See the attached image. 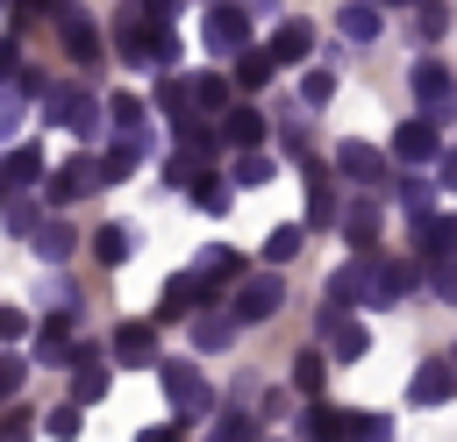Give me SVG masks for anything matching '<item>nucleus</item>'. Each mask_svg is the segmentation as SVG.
Segmentation results:
<instances>
[{"mask_svg": "<svg viewBox=\"0 0 457 442\" xmlns=\"http://www.w3.org/2000/svg\"><path fill=\"white\" fill-rule=\"evenodd\" d=\"M207 57H243L250 50V7L243 0H207Z\"/></svg>", "mask_w": 457, "mask_h": 442, "instance_id": "f257e3e1", "label": "nucleus"}, {"mask_svg": "<svg viewBox=\"0 0 457 442\" xmlns=\"http://www.w3.org/2000/svg\"><path fill=\"white\" fill-rule=\"evenodd\" d=\"M157 385H164V399H171V406H179L186 421L214 406V392H207V378H200L193 364H164V371H157Z\"/></svg>", "mask_w": 457, "mask_h": 442, "instance_id": "f03ea898", "label": "nucleus"}, {"mask_svg": "<svg viewBox=\"0 0 457 442\" xmlns=\"http://www.w3.org/2000/svg\"><path fill=\"white\" fill-rule=\"evenodd\" d=\"M43 114H50L57 128H71V135H93V128H100V100L79 93V86H57V100H50Z\"/></svg>", "mask_w": 457, "mask_h": 442, "instance_id": "7ed1b4c3", "label": "nucleus"}, {"mask_svg": "<svg viewBox=\"0 0 457 442\" xmlns=\"http://www.w3.org/2000/svg\"><path fill=\"white\" fill-rule=\"evenodd\" d=\"M278 307H286V278H278V271L243 278V292H236V321H271Z\"/></svg>", "mask_w": 457, "mask_h": 442, "instance_id": "20e7f679", "label": "nucleus"}, {"mask_svg": "<svg viewBox=\"0 0 457 442\" xmlns=\"http://www.w3.org/2000/svg\"><path fill=\"white\" fill-rule=\"evenodd\" d=\"M443 399H457V356L421 364V371H414V385H407V406H443Z\"/></svg>", "mask_w": 457, "mask_h": 442, "instance_id": "39448f33", "label": "nucleus"}, {"mask_svg": "<svg viewBox=\"0 0 457 442\" xmlns=\"http://www.w3.org/2000/svg\"><path fill=\"white\" fill-rule=\"evenodd\" d=\"M450 86H457V78H450V64H436V57H421V64H414V100L428 107V121H450Z\"/></svg>", "mask_w": 457, "mask_h": 442, "instance_id": "423d86ee", "label": "nucleus"}, {"mask_svg": "<svg viewBox=\"0 0 457 442\" xmlns=\"http://www.w3.org/2000/svg\"><path fill=\"white\" fill-rule=\"evenodd\" d=\"M107 178V164L100 157H71L64 171H50V200H79V192H93Z\"/></svg>", "mask_w": 457, "mask_h": 442, "instance_id": "0eeeda50", "label": "nucleus"}, {"mask_svg": "<svg viewBox=\"0 0 457 442\" xmlns=\"http://www.w3.org/2000/svg\"><path fill=\"white\" fill-rule=\"evenodd\" d=\"M193 271L207 278V292H221V285H236V278H243V250H228V242H207V250L193 257Z\"/></svg>", "mask_w": 457, "mask_h": 442, "instance_id": "6e6552de", "label": "nucleus"}, {"mask_svg": "<svg viewBox=\"0 0 457 442\" xmlns=\"http://www.w3.org/2000/svg\"><path fill=\"white\" fill-rule=\"evenodd\" d=\"M207 299H214V292H207V278H200V271H179V278L164 285L157 314H164V321H179V314H193V307H207Z\"/></svg>", "mask_w": 457, "mask_h": 442, "instance_id": "1a4fd4ad", "label": "nucleus"}, {"mask_svg": "<svg viewBox=\"0 0 457 442\" xmlns=\"http://www.w3.org/2000/svg\"><path fill=\"white\" fill-rule=\"evenodd\" d=\"M264 50H271L278 64H307V57H314V29H307V21H278Z\"/></svg>", "mask_w": 457, "mask_h": 442, "instance_id": "9d476101", "label": "nucleus"}, {"mask_svg": "<svg viewBox=\"0 0 457 442\" xmlns=\"http://www.w3.org/2000/svg\"><path fill=\"white\" fill-rule=\"evenodd\" d=\"M336 171L357 178V185H378V178H386V157H378L371 143H343V150H336Z\"/></svg>", "mask_w": 457, "mask_h": 442, "instance_id": "9b49d317", "label": "nucleus"}, {"mask_svg": "<svg viewBox=\"0 0 457 442\" xmlns=\"http://www.w3.org/2000/svg\"><path fill=\"white\" fill-rule=\"evenodd\" d=\"M307 164V221H336V178L321 157H300Z\"/></svg>", "mask_w": 457, "mask_h": 442, "instance_id": "f8f14e48", "label": "nucleus"}, {"mask_svg": "<svg viewBox=\"0 0 457 442\" xmlns=\"http://www.w3.org/2000/svg\"><path fill=\"white\" fill-rule=\"evenodd\" d=\"M114 364H157V328H150V321L114 328Z\"/></svg>", "mask_w": 457, "mask_h": 442, "instance_id": "ddd939ff", "label": "nucleus"}, {"mask_svg": "<svg viewBox=\"0 0 457 442\" xmlns=\"http://www.w3.org/2000/svg\"><path fill=\"white\" fill-rule=\"evenodd\" d=\"M414 250H421V257H450V250H457V221H450V214H421V221H414Z\"/></svg>", "mask_w": 457, "mask_h": 442, "instance_id": "4468645a", "label": "nucleus"}, {"mask_svg": "<svg viewBox=\"0 0 457 442\" xmlns=\"http://www.w3.org/2000/svg\"><path fill=\"white\" fill-rule=\"evenodd\" d=\"M57 29H64V50H71L79 64H93V57H100V29H93L86 14H71V7H64V14H57Z\"/></svg>", "mask_w": 457, "mask_h": 442, "instance_id": "2eb2a0df", "label": "nucleus"}, {"mask_svg": "<svg viewBox=\"0 0 457 442\" xmlns=\"http://www.w3.org/2000/svg\"><path fill=\"white\" fill-rule=\"evenodd\" d=\"M221 143L257 150V143H264V114H257V107H228V114H221Z\"/></svg>", "mask_w": 457, "mask_h": 442, "instance_id": "dca6fc26", "label": "nucleus"}, {"mask_svg": "<svg viewBox=\"0 0 457 442\" xmlns=\"http://www.w3.org/2000/svg\"><path fill=\"white\" fill-rule=\"evenodd\" d=\"M393 150H400V164H428V157H436V121H428V114L407 121V128L393 135Z\"/></svg>", "mask_w": 457, "mask_h": 442, "instance_id": "f3484780", "label": "nucleus"}, {"mask_svg": "<svg viewBox=\"0 0 457 442\" xmlns=\"http://www.w3.org/2000/svg\"><path fill=\"white\" fill-rule=\"evenodd\" d=\"M371 285H378V264H343L336 278H328V299H371Z\"/></svg>", "mask_w": 457, "mask_h": 442, "instance_id": "a211bd4d", "label": "nucleus"}, {"mask_svg": "<svg viewBox=\"0 0 457 442\" xmlns=\"http://www.w3.org/2000/svg\"><path fill=\"white\" fill-rule=\"evenodd\" d=\"M378 228H386V214H378L371 200H357V207L343 214V242H357V250H371V242H378Z\"/></svg>", "mask_w": 457, "mask_h": 442, "instance_id": "6ab92c4d", "label": "nucleus"}, {"mask_svg": "<svg viewBox=\"0 0 457 442\" xmlns=\"http://www.w3.org/2000/svg\"><path fill=\"white\" fill-rule=\"evenodd\" d=\"M186 86H193V107L200 114H228V78L221 71H193Z\"/></svg>", "mask_w": 457, "mask_h": 442, "instance_id": "aec40b11", "label": "nucleus"}, {"mask_svg": "<svg viewBox=\"0 0 457 442\" xmlns=\"http://www.w3.org/2000/svg\"><path fill=\"white\" fill-rule=\"evenodd\" d=\"M364 349H371V335H364V328H357V321H350V314H343V321H336V328H328V356H336V364H357V356H364Z\"/></svg>", "mask_w": 457, "mask_h": 442, "instance_id": "412c9836", "label": "nucleus"}, {"mask_svg": "<svg viewBox=\"0 0 457 442\" xmlns=\"http://www.w3.org/2000/svg\"><path fill=\"white\" fill-rule=\"evenodd\" d=\"M414 292V271L407 264H378V285H371V307H393V299H407Z\"/></svg>", "mask_w": 457, "mask_h": 442, "instance_id": "4be33fe9", "label": "nucleus"}, {"mask_svg": "<svg viewBox=\"0 0 457 442\" xmlns=\"http://www.w3.org/2000/svg\"><path fill=\"white\" fill-rule=\"evenodd\" d=\"M343 36H350V43H371V36H378V0H350V7H343Z\"/></svg>", "mask_w": 457, "mask_h": 442, "instance_id": "5701e85b", "label": "nucleus"}, {"mask_svg": "<svg viewBox=\"0 0 457 442\" xmlns=\"http://www.w3.org/2000/svg\"><path fill=\"white\" fill-rule=\"evenodd\" d=\"M186 192H193V207H200V214H228V178H214V171H200V178H193Z\"/></svg>", "mask_w": 457, "mask_h": 442, "instance_id": "b1692460", "label": "nucleus"}, {"mask_svg": "<svg viewBox=\"0 0 457 442\" xmlns=\"http://www.w3.org/2000/svg\"><path fill=\"white\" fill-rule=\"evenodd\" d=\"M271 64H278L271 50H243V57H236V86H243V93H257V86L271 78Z\"/></svg>", "mask_w": 457, "mask_h": 442, "instance_id": "393cba45", "label": "nucleus"}, {"mask_svg": "<svg viewBox=\"0 0 457 442\" xmlns=\"http://www.w3.org/2000/svg\"><path fill=\"white\" fill-rule=\"evenodd\" d=\"M343 435L350 442H393V421L386 413H343Z\"/></svg>", "mask_w": 457, "mask_h": 442, "instance_id": "a878e982", "label": "nucleus"}, {"mask_svg": "<svg viewBox=\"0 0 457 442\" xmlns=\"http://www.w3.org/2000/svg\"><path fill=\"white\" fill-rule=\"evenodd\" d=\"M300 242H307V228H293V221H286V228H271V235H264V264H286V257H300Z\"/></svg>", "mask_w": 457, "mask_h": 442, "instance_id": "bb28decb", "label": "nucleus"}, {"mask_svg": "<svg viewBox=\"0 0 457 442\" xmlns=\"http://www.w3.org/2000/svg\"><path fill=\"white\" fill-rule=\"evenodd\" d=\"M228 328H236V314H228V321H221V314H214V307H207V314H200V321H193V342H200V349H221V342H228Z\"/></svg>", "mask_w": 457, "mask_h": 442, "instance_id": "cd10ccee", "label": "nucleus"}, {"mask_svg": "<svg viewBox=\"0 0 457 442\" xmlns=\"http://www.w3.org/2000/svg\"><path fill=\"white\" fill-rule=\"evenodd\" d=\"M293 385H300V392H321V385H328V356H321V349H307V356L293 364Z\"/></svg>", "mask_w": 457, "mask_h": 442, "instance_id": "c85d7f7f", "label": "nucleus"}, {"mask_svg": "<svg viewBox=\"0 0 457 442\" xmlns=\"http://www.w3.org/2000/svg\"><path fill=\"white\" fill-rule=\"evenodd\" d=\"M79 413H86V406H79V399H64V406H50V413H43V428H50L57 442H79Z\"/></svg>", "mask_w": 457, "mask_h": 442, "instance_id": "c756f323", "label": "nucleus"}, {"mask_svg": "<svg viewBox=\"0 0 457 442\" xmlns=\"http://www.w3.org/2000/svg\"><path fill=\"white\" fill-rule=\"evenodd\" d=\"M29 178H43V157H36V150H29V143H21V150H14V157H7V185H14V192H21V185H29Z\"/></svg>", "mask_w": 457, "mask_h": 442, "instance_id": "7c9ffc66", "label": "nucleus"}, {"mask_svg": "<svg viewBox=\"0 0 457 442\" xmlns=\"http://www.w3.org/2000/svg\"><path fill=\"white\" fill-rule=\"evenodd\" d=\"M271 171H278V164H271L264 150H243V157H236V185H264Z\"/></svg>", "mask_w": 457, "mask_h": 442, "instance_id": "2f4dec72", "label": "nucleus"}, {"mask_svg": "<svg viewBox=\"0 0 457 442\" xmlns=\"http://www.w3.org/2000/svg\"><path fill=\"white\" fill-rule=\"evenodd\" d=\"M93 257L100 264H121L129 257V228H93Z\"/></svg>", "mask_w": 457, "mask_h": 442, "instance_id": "473e14b6", "label": "nucleus"}, {"mask_svg": "<svg viewBox=\"0 0 457 442\" xmlns=\"http://www.w3.org/2000/svg\"><path fill=\"white\" fill-rule=\"evenodd\" d=\"M71 242H79V235H71L64 221H50V228H36V250H43V257H64Z\"/></svg>", "mask_w": 457, "mask_h": 442, "instance_id": "72a5a7b5", "label": "nucleus"}, {"mask_svg": "<svg viewBox=\"0 0 457 442\" xmlns=\"http://www.w3.org/2000/svg\"><path fill=\"white\" fill-rule=\"evenodd\" d=\"M328 93H336L328 71H307V78H300V100H307V107H328Z\"/></svg>", "mask_w": 457, "mask_h": 442, "instance_id": "f704fd0d", "label": "nucleus"}, {"mask_svg": "<svg viewBox=\"0 0 457 442\" xmlns=\"http://www.w3.org/2000/svg\"><path fill=\"white\" fill-rule=\"evenodd\" d=\"M107 121H114V128H143V107H136L129 93H114V107H107Z\"/></svg>", "mask_w": 457, "mask_h": 442, "instance_id": "c9c22d12", "label": "nucleus"}, {"mask_svg": "<svg viewBox=\"0 0 457 442\" xmlns=\"http://www.w3.org/2000/svg\"><path fill=\"white\" fill-rule=\"evenodd\" d=\"M250 435H257V428H250V413H228V421L214 428V442H250Z\"/></svg>", "mask_w": 457, "mask_h": 442, "instance_id": "e433bc0d", "label": "nucleus"}, {"mask_svg": "<svg viewBox=\"0 0 457 442\" xmlns=\"http://www.w3.org/2000/svg\"><path fill=\"white\" fill-rule=\"evenodd\" d=\"M443 21H450V14L428 0V7H421V36H414V43H436V36H443Z\"/></svg>", "mask_w": 457, "mask_h": 442, "instance_id": "4c0bfd02", "label": "nucleus"}, {"mask_svg": "<svg viewBox=\"0 0 457 442\" xmlns=\"http://www.w3.org/2000/svg\"><path fill=\"white\" fill-rule=\"evenodd\" d=\"M136 442H186V413H179V421H164V428H143Z\"/></svg>", "mask_w": 457, "mask_h": 442, "instance_id": "58836bf2", "label": "nucleus"}, {"mask_svg": "<svg viewBox=\"0 0 457 442\" xmlns=\"http://www.w3.org/2000/svg\"><path fill=\"white\" fill-rule=\"evenodd\" d=\"M7 228H14V235H29V228H36V207H29V200H14V207H7Z\"/></svg>", "mask_w": 457, "mask_h": 442, "instance_id": "ea45409f", "label": "nucleus"}, {"mask_svg": "<svg viewBox=\"0 0 457 442\" xmlns=\"http://www.w3.org/2000/svg\"><path fill=\"white\" fill-rule=\"evenodd\" d=\"M21 328H29V314H21V307H0V335H7V342H14V335H21Z\"/></svg>", "mask_w": 457, "mask_h": 442, "instance_id": "a19ab883", "label": "nucleus"}, {"mask_svg": "<svg viewBox=\"0 0 457 442\" xmlns=\"http://www.w3.org/2000/svg\"><path fill=\"white\" fill-rule=\"evenodd\" d=\"M179 7H186V0H143V14H150V21H179Z\"/></svg>", "mask_w": 457, "mask_h": 442, "instance_id": "79ce46f5", "label": "nucleus"}, {"mask_svg": "<svg viewBox=\"0 0 457 442\" xmlns=\"http://www.w3.org/2000/svg\"><path fill=\"white\" fill-rule=\"evenodd\" d=\"M436 292H443V299H457V264H443V271H436Z\"/></svg>", "mask_w": 457, "mask_h": 442, "instance_id": "37998d69", "label": "nucleus"}, {"mask_svg": "<svg viewBox=\"0 0 457 442\" xmlns=\"http://www.w3.org/2000/svg\"><path fill=\"white\" fill-rule=\"evenodd\" d=\"M7 442H29V413H14V421H7Z\"/></svg>", "mask_w": 457, "mask_h": 442, "instance_id": "c03bdc74", "label": "nucleus"}, {"mask_svg": "<svg viewBox=\"0 0 457 442\" xmlns=\"http://www.w3.org/2000/svg\"><path fill=\"white\" fill-rule=\"evenodd\" d=\"M443 185H457V150H450V157H443Z\"/></svg>", "mask_w": 457, "mask_h": 442, "instance_id": "a18cd8bd", "label": "nucleus"}, {"mask_svg": "<svg viewBox=\"0 0 457 442\" xmlns=\"http://www.w3.org/2000/svg\"><path fill=\"white\" fill-rule=\"evenodd\" d=\"M378 7H421V0H378Z\"/></svg>", "mask_w": 457, "mask_h": 442, "instance_id": "49530a36", "label": "nucleus"}]
</instances>
